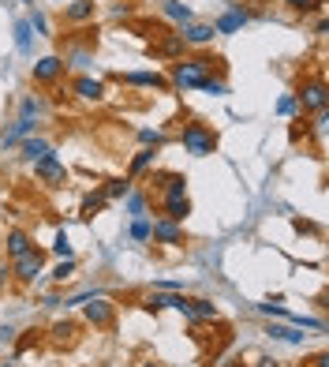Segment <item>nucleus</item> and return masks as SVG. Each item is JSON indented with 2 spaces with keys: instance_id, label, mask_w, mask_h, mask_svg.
<instances>
[{
  "instance_id": "obj_1",
  "label": "nucleus",
  "mask_w": 329,
  "mask_h": 367,
  "mask_svg": "<svg viewBox=\"0 0 329 367\" xmlns=\"http://www.w3.org/2000/svg\"><path fill=\"white\" fill-rule=\"evenodd\" d=\"M214 64L217 60H209V57H180L176 64H172V71H169V87H176V90H198L203 82L214 75Z\"/></svg>"
},
{
  "instance_id": "obj_2",
  "label": "nucleus",
  "mask_w": 329,
  "mask_h": 367,
  "mask_svg": "<svg viewBox=\"0 0 329 367\" xmlns=\"http://www.w3.org/2000/svg\"><path fill=\"white\" fill-rule=\"evenodd\" d=\"M296 105L303 109V113H326V105H329V87H326V79H303V82H299Z\"/></svg>"
},
{
  "instance_id": "obj_3",
  "label": "nucleus",
  "mask_w": 329,
  "mask_h": 367,
  "mask_svg": "<svg viewBox=\"0 0 329 367\" xmlns=\"http://www.w3.org/2000/svg\"><path fill=\"white\" fill-rule=\"evenodd\" d=\"M180 143H184L187 154H195V158H206V154H214L217 146V135L209 132L206 124H187L184 135H180Z\"/></svg>"
},
{
  "instance_id": "obj_4",
  "label": "nucleus",
  "mask_w": 329,
  "mask_h": 367,
  "mask_svg": "<svg viewBox=\"0 0 329 367\" xmlns=\"http://www.w3.org/2000/svg\"><path fill=\"white\" fill-rule=\"evenodd\" d=\"M41 266H45V251L41 247H30V251L19 255V259H12V274H15V281H23V285H34V281L41 278Z\"/></svg>"
},
{
  "instance_id": "obj_5",
  "label": "nucleus",
  "mask_w": 329,
  "mask_h": 367,
  "mask_svg": "<svg viewBox=\"0 0 329 367\" xmlns=\"http://www.w3.org/2000/svg\"><path fill=\"white\" fill-rule=\"evenodd\" d=\"M82 315H86V323L94 330H109L116 323V304L109 296H97V292H94V296L82 304Z\"/></svg>"
},
{
  "instance_id": "obj_6",
  "label": "nucleus",
  "mask_w": 329,
  "mask_h": 367,
  "mask_svg": "<svg viewBox=\"0 0 329 367\" xmlns=\"http://www.w3.org/2000/svg\"><path fill=\"white\" fill-rule=\"evenodd\" d=\"M34 177H38L45 188H64V184H68V169H64V161L57 154H45L41 161H34Z\"/></svg>"
},
{
  "instance_id": "obj_7",
  "label": "nucleus",
  "mask_w": 329,
  "mask_h": 367,
  "mask_svg": "<svg viewBox=\"0 0 329 367\" xmlns=\"http://www.w3.org/2000/svg\"><path fill=\"white\" fill-rule=\"evenodd\" d=\"M150 240L169 244V247H180V244H184V225L169 222V217H158V222H150Z\"/></svg>"
},
{
  "instance_id": "obj_8",
  "label": "nucleus",
  "mask_w": 329,
  "mask_h": 367,
  "mask_svg": "<svg viewBox=\"0 0 329 367\" xmlns=\"http://www.w3.org/2000/svg\"><path fill=\"white\" fill-rule=\"evenodd\" d=\"M64 68H68V64H64V57H41L38 64H34V82H38V87H53V82H57L60 75H64Z\"/></svg>"
},
{
  "instance_id": "obj_9",
  "label": "nucleus",
  "mask_w": 329,
  "mask_h": 367,
  "mask_svg": "<svg viewBox=\"0 0 329 367\" xmlns=\"http://www.w3.org/2000/svg\"><path fill=\"white\" fill-rule=\"evenodd\" d=\"M180 38H184V45H209L217 34H214V23H195L191 19V23L180 26Z\"/></svg>"
},
{
  "instance_id": "obj_10",
  "label": "nucleus",
  "mask_w": 329,
  "mask_h": 367,
  "mask_svg": "<svg viewBox=\"0 0 329 367\" xmlns=\"http://www.w3.org/2000/svg\"><path fill=\"white\" fill-rule=\"evenodd\" d=\"M247 19H251V15H247V8L243 4H232L221 19L214 23V34H236L240 26H247Z\"/></svg>"
},
{
  "instance_id": "obj_11",
  "label": "nucleus",
  "mask_w": 329,
  "mask_h": 367,
  "mask_svg": "<svg viewBox=\"0 0 329 367\" xmlns=\"http://www.w3.org/2000/svg\"><path fill=\"white\" fill-rule=\"evenodd\" d=\"M120 82H127V87H146V90H169V79L158 75V71H127V75H120Z\"/></svg>"
},
{
  "instance_id": "obj_12",
  "label": "nucleus",
  "mask_w": 329,
  "mask_h": 367,
  "mask_svg": "<svg viewBox=\"0 0 329 367\" xmlns=\"http://www.w3.org/2000/svg\"><path fill=\"white\" fill-rule=\"evenodd\" d=\"M161 210H164L161 217H169V222H180V225H184V217L191 214V199H187V195H164V199H161Z\"/></svg>"
},
{
  "instance_id": "obj_13",
  "label": "nucleus",
  "mask_w": 329,
  "mask_h": 367,
  "mask_svg": "<svg viewBox=\"0 0 329 367\" xmlns=\"http://www.w3.org/2000/svg\"><path fill=\"white\" fill-rule=\"evenodd\" d=\"M94 15H97V4H94V0H71V4H64V19H68V23H90V19H94Z\"/></svg>"
},
{
  "instance_id": "obj_14",
  "label": "nucleus",
  "mask_w": 329,
  "mask_h": 367,
  "mask_svg": "<svg viewBox=\"0 0 329 367\" xmlns=\"http://www.w3.org/2000/svg\"><path fill=\"white\" fill-rule=\"evenodd\" d=\"M75 94L82 102H102L105 98V82L102 79H90V75H79L75 79Z\"/></svg>"
},
{
  "instance_id": "obj_15",
  "label": "nucleus",
  "mask_w": 329,
  "mask_h": 367,
  "mask_svg": "<svg viewBox=\"0 0 329 367\" xmlns=\"http://www.w3.org/2000/svg\"><path fill=\"white\" fill-rule=\"evenodd\" d=\"M19 150H23V161L34 165V161H41L45 154H53V146H49V139H34V135H26V139L19 143Z\"/></svg>"
},
{
  "instance_id": "obj_16",
  "label": "nucleus",
  "mask_w": 329,
  "mask_h": 367,
  "mask_svg": "<svg viewBox=\"0 0 329 367\" xmlns=\"http://www.w3.org/2000/svg\"><path fill=\"white\" fill-rule=\"evenodd\" d=\"M34 127H38V120H26V116H19V120H15L4 135H0V143H4V146H15V143H23L26 135H34Z\"/></svg>"
},
{
  "instance_id": "obj_17",
  "label": "nucleus",
  "mask_w": 329,
  "mask_h": 367,
  "mask_svg": "<svg viewBox=\"0 0 329 367\" xmlns=\"http://www.w3.org/2000/svg\"><path fill=\"white\" fill-rule=\"evenodd\" d=\"M161 12H164V15H169V19H172V23H180V26H184V23H191V19H195V12H191V8L184 4V0H161Z\"/></svg>"
},
{
  "instance_id": "obj_18",
  "label": "nucleus",
  "mask_w": 329,
  "mask_h": 367,
  "mask_svg": "<svg viewBox=\"0 0 329 367\" xmlns=\"http://www.w3.org/2000/svg\"><path fill=\"white\" fill-rule=\"evenodd\" d=\"M158 184L164 195H187V177H180V172H161Z\"/></svg>"
},
{
  "instance_id": "obj_19",
  "label": "nucleus",
  "mask_w": 329,
  "mask_h": 367,
  "mask_svg": "<svg viewBox=\"0 0 329 367\" xmlns=\"http://www.w3.org/2000/svg\"><path fill=\"white\" fill-rule=\"evenodd\" d=\"M153 158H158V154H153V146H142V150L131 158V165H127V180H135L139 172L150 169V161H153Z\"/></svg>"
},
{
  "instance_id": "obj_20",
  "label": "nucleus",
  "mask_w": 329,
  "mask_h": 367,
  "mask_svg": "<svg viewBox=\"0 0 329 367\" xmlns=\"http://www.w3.org/2000/svg\"><path fill=\"white\" fill-rule=\"evenodd\" d=\"M191 315H195V323H214L217 304H209V300H203V296H191Z\"/></svg>"
},
{
  "instance_id": "obj_21",
  "label": "nucleus",
  "mask_w": 329,
  "mask_h": 367,
  "mask_svg": "<svg viewBox=\"0 0 329 367\" xmlns=\"http://www.w3.org/2000/svg\"><path fill=\"white\" fill-rule=\"evenodd\" d=\"M4 244H8V255H12V259H19L23 251H30V236H26L23 229H12Z\"/></svg>"
},
{
  "instance_id": "obj_22",
  "label": "nucleus",
  "mask_w": 329,
  "mask_h": 367,
  "mask_svg": "<svg viewBox=\"0 0 329 367\" xmlns=\"http://www.w3.org/2000/svg\"><path fill=\"white\" fill-rule=\"evenodd\" d=\"M266 334L273 341H285V345H303L307 341V334H299V330H292V326H270Z\"/></svg>"
},
{
  "instance_id": "obj_23",
  "label": "nucleus",
  "mask_w": 329,
  "mask_h": 367,
  "mask_svg": "<svg viewBox=\"0 0 329 367\" xmlns=\"http://www.w3.org/2000/svg\"><path fill=\"white\" fill-rule=\"evenodd\" d=\"M105 203H109V199H105V191H90V195L82 199L79 214H82V217H94V214H102V210H105Z\"/></svg>"
},
{
  "instance_id": "obj_24",
  "label": "nucleus",
  "mask_w": 329,
  "mask_h": 367,
  "mask_svg": "<svg viewBox=\"0 0 329 367\" xmlns=\"http://www.w3.org/2000/svg\"><path fill=\"white\" fill-rule=\"evenodd\" d=\"M49 337L57 345H71V341H75V323H68V319H64V323H53Z\"/></svg>"
},
{
  "instance_id": "obj_25",
  "label": "nucleus",
  "mask_w": 329,
  "mask_h": 367,
  "mask_svg": "<svg viewBox=\"0 0 329 367\" xmlns=\"http://www.w3.org/2000/svg\"><path fill=\"white\" fill-rule=\"evenodd\" d=\"M102 191H105V199H109V203H113V199H124L127 191H131V180H127V177H116V180H109Z\"/></svg>"
},
{
  "instance_id": "obj_26",
  "label": "nucleus",
  "mask_w": 329,
  "mask_h": 367,
  "mask_svg": "<svg viewBox=\"0 0 329 367\" xmlns=\"http://www.w3.org/2000/svg\"><path fill=\"white\" fill-rule=\"evenodd\" d=\"M19 116H26V120H41V116H45V102H41V98H23Z\"/></svg>"
},
{
  "instance_id": "obj_27",
  "label": "nucleus",
  "mask_w": 329,
  "mask_h": 367,
  "mask_svg": "<svg viewBox=\"0 0 329 367\" xmlns=\"http://www.w3.org/2000/svg\"><path fill=\"white\" fill-rule=\"evenodd\" d=\"M124 203H127V214H131V217H142L146 214V195H142V191H127Z\"/></svg>"
},
{
  "instance_id": "obj_28",
  "label": "nucleus",
  "mask_w": 329,
  "mask_h": 367,
  "mask_svg": "<svg viewBox=\"0 0 329 367\" xmlns=\"http://www.w3.org/2000/svg\"><path fill=\"white\" fill-rule=\"evenodd\" d=\"M15 45L19 53H30V23L26 19H15Z\"/></svg>"
},
{
  "instance_id": "obj_29",
  "label": "nucleus",
  "mask_w": 329,
  "mask_h": 367,
  "mask_svg": "<svg viewBox=\"0 0 329 367\" xmlns=\"http://www.w3.org/2000/svg\"><path fill=\"white\" fill-rule=\"evenodd\" d=\"M198 90H203V94H209V98H225V94H228L225 79H214V75H209V79H206V82H203V87H198Z\"/></svg>"
},
{
  "instance_id": "obj_30",
  "label": "nucleus",
  "mask_w": 329,
  "mask_h": 367,
  "mask_svg": "<svg viewBox=\"0 0 329 367\" xmlns=\"http://www.w3.org/2000/svg\"><path fill=\"white\" fill-rule=\"evenodd\" d=\"M26 23H30V30H38L41 38H53V26H49V19H45L41 12H30V19H26Z\"/></svg>"
},
{
  "instance_id": "obj_31",
  "label": "nucleus",
  "mask_w": 329,
  "mask_h": 367,
  "mask_svg": "<svg viewBox=\"0 0 329 367\" xmlns=\"http://www.w3.org/2000/svg\"><path fill=\"white\" fill-rule=\"evenodd\" d=\"M53 255H60V259H71V240H68V233H57V240H53Z\"/></svg>"
},
{
  "instance_id": "obj_32",
  "label": "nucleus",
  "mask_w": 329,
  "mask_h": 367,
  "mask_svg": "<svg viewBox=\"0 0 329 367\" xmlns=\"http://www.w3.org/2000/svg\"><path fill=\"white\" fill-rule=\"evenodd\" d=\"M131 240H150V222H146V217H135L131 222Z\"/></svg>"
},
{
  "instance_id": "obj_33",
  "label": "nucleus",
  "mask_w": 329,
  "mask_h": 367,
  "mask_svg": "<svg viewBox=\"0 0 329 367\" xmlns=\"http://www.w3.org/2000/svg\"><path fill=\"white\" fill-rule=\"evenodd\" d=\"M71 274H75V259H60L57 270H53V281H68Z\"/></svg>"
},
{
  "instance_id": "obj_34",
  "label": "nucleus",
  "mask_w": 329,
  "mask_h": 367,
  "mask_svg": "<svg viewBox=\"0 0 329 367\" xmlns=\"http://www.w3.org/2000/svg\"><path fill=\"white\" fill-rule=\"evenodd\" d=\"M139 143H142V146H161V143H164V135H161V132H153V127H142V132H139Z\"/></svg>"
},
{
  "instance_id": "obj_35",
  "label": "nucleus",
  "mask_w": 329,
  "mask_h": 367,
  "mask_svg": "<svg viewBox=\"0 0 329 367\" xmlns=\"http://www.w3.org/2000/svg\"><path fill=\"white\" fill-rule=\"evenodd\" d=\"M296 109H299V105H296V98H292V94H288V98H281V102H277V113H281V116H292Z\"/></svg>"
},
{
  "instance_id": "obj_36",
  "label": "nucleus",
  "mask_w": 329,
  "mask_h": 367,
  "mask_svg": "<svg viewBox=\"0 0 329 367\" xmlns=\"http://www.w3.org/2000/svg\"><path fill=\"white\" fill-rule=\"evenodd\" d=\"M281 4L296 8V12H310V8H314V0H281Z\"/></svg>"
},
{
  "instance_id": "obj_37",
  "label": "nucleus",
  "mask_w": 329,
  "mask_h": 367,
  "mask_svg": "<svg viewBox=\"0 0 329 367\" xmlns=\"http://www.w3.org/2000/svg\"><path fill=\"white\" fill-rule=\"evenodd\" d=\"M71 64H75V68H82V64H90V49H75V53H71Z\"/></svg>"
},
{
  "instance_id": "obj_38",
  "label": "nucleus",
  "mask_w": 329,
  "mask_h": 367,
  "mask_svg": "<svg viewBox=\"0 0 329 367\" xmlns=\"http://www.w3.org/2000/svg\"><path fill=\"white\" fill-rule=\"evenodd\" d=\"M8 281H12V266H8V262H4V266H0V289H4V285H8Z\"/></svg>"
},
{
  "instance_id": "obj_39",
  "label": "nucleus",
  "mask_w": 329,
  "mask_h": 367,
  "mask_svg": "<svg viewBox=\"0 0 329 367\" xmlns=\"http://www.w3.org/2000/svg\"><path fill=\"white\" fill-rule=\"evenodd\" d=\"M12 337H15V330H12V326H0V345H8Z\"/></svg>"
},
{
  "instance_id": "obj_40",
  "label": "nucleus",
  "mask_w": 329,
  "mask_h": 367,
  "mask_svg": "<svg viewBox=\"0 0 329 367\" xmlns=\"http://www.w3.org/2000/svg\"><path fill=\"white\" fill-rule=\"evenodd\" d=\"M254 367H277V360H273V356H258V364Z\"/></svg>"
},
{
  "instance_id": "obj_41",
  "label": "nucleus",
  "mask_w": 329,
  "mask_h": 367,
  "mask_svg": "<svg viewBox=\"0 0 329 367\" xmlns=\"http://www.w3.org/2000/svg\"><path fill=\"white\" fill-rule=\"evenodd\" d=\"M310 364H314V367H329V356H326V352H318V356H314V360H310Z\"/></svg>"
},
{
  "instance_id": "obj_42",
  "label": "nucleus",
  "mask_w": 329,
  "mask_h": 367,
  "mask_svg": "<svg viewBox=\"0 0 329 367\" xmlns=\"http://www.w3.org/2000/svg\"><path fill=\"white\" fill-rule=\"evenodd\" d=\"M139 367H161V364H153V360H146V364H139Z\"/></svg>"
},
{
  "instance_id": "obj_43",
  "label": "nucleus",
  "mask_w": 329,
  "mask_h": 367,
  "mask_svg": "<svg viewBox=\"0 0 329 367\" xmlns=\"http://www.w3.org/2000/svg\"><path fill=\"white\" fill-rule=\"evenodd\" d=\"M23 4H30V0H23Z\"/></svg>"
},
{
  "instance_id": "obj_44",
  "label": "nucleus",
  "mask_w": 329,
  "mask_h": 367,
  "mask_svg": "<svg viewBox=\"0 0 329 367\" xmlns=\"http://www.w3.org/2000/svg\"><path fill=\"white\" fill-rule=\"evenodd\" d=\"M4 367H8V364H4Z\"/></svg>"
}]
</instances>
